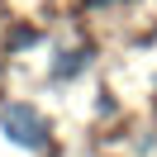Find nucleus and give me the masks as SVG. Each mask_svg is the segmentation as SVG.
I'll use <instances>...</instances> for the list:
<instances>
[{"mask_svg":"<svg viewBox=\"0 0 157 157\" xmlns=\"http://www.w3.org/2000/svg\"><path fill=\"white\" fill-rule=\"evenodd\" d=\"M0 128L14 147H29V152H43L48 147V119L33 105H5L0 109Z\"/></svg>","mask_w":157,"mask_h":157,"instance_id":"f257e3e1","label":"nucleus"},{"mask_svg":"<svg viewBox=\"0 0 157 157\" xmlns=\"http://www.w3.org/2000/svg\"><path fill=\"white\" fill-rule=\"evenodd\" d=\"M81 67H86V52H62V62L52 67V76H76Z\"/></svg>","mask_w":157,"mask_h":157,"instance_id":"f03ea898","label":"nucleus"},{"mask_svg":"<svg viewBox=\"0 0 157 157\" xmlns=\"http://www.w3.org/2000/svg\"><path fill=\"white\" fill-rule=\"evenodd\" d=\"M86 5H109V0H86Z\"/></svg>","mask_w":157,"mask_h":157,"instance_id":"7ed1b4c3","label":"nucleus"}]
</instances>
